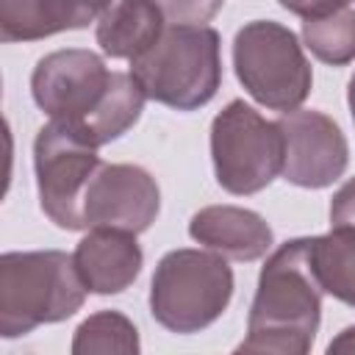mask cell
I'll return each mask as SVG.
<instances>
[{
	"mask_svg": "<svg viewBox=\"0 0 355 355\" xmlns=\"http://www.w3.org/2000/svg\"><path fill=\"white\" fill-rule=\"evenodd\" d=\"M75 266L94 294H119L141 272V250L136 233L116 227H94L75 250Z\"/></svg>",
	"mask_w": 355,
	"mask_h": 355,
	"instance_id": "obj_11",
	"label": "cell"
},
{
	"mask_svg": "<svg viewBox=\"0 0 355 355\" xmlns=\"http://www.w3.org/2000/svg\"><path fill=\"white\" fill-rule=\"evenodd\" d=\"M283 130V178L302 189H324L347 169V139L322 111H286L277 119Z\"/></svg>",
	"mask_w": 355,
	"mask_h": 355,
	"instance_id": "obj_9",
	"label": "cell"
},
{
	"mask_svg": "<svg viewBox=\"0 0 355 355\" xmlns=\"http://www.w3.org/2000/svg\"><path fill=\"white\" fill-rule=\"evenodd\" d=\"M103 161L97 147L83 141L72 128L50 119L33 141V166L42 211L64 230H83V197L92 175Z\"/></svg>",
	"mask_w": 355,
	"mask_h": 355,
	"instance_id": "obj_8",
	"label": "cell"
},
{
	"mask_svg": "<svg viewBox=\"0 0 355 355\" xmlns=\"http://www.w3.org/2000/svg\"><path fill=\"white\" fill-rule=\"evenodd\" d=\"M322 316V286L311 266V239L286 241L261 269L239 352L305 355Z\"/></svg>",
	"mask_w": 355,
	"mask_h": 355,
	"instance_id": "obj_2",
	"label": "cell"
},
{
	"mask_svg": "<svg viewBox=\"0 0 355 355\" xmlns=\"http://www.w3.org/2000/svg\"><path fill=\"white\" fill-rule=\"evenodd\" d=\"M233 67L261 105L283 114L300 108L313 83L297 36L272 19L247 22L236 33Z\"/></svg>",
	"mask_w": 355,
	"mask_h": 355,
	"instance_id": "obj_6",
	"label": "cell"
},
{
	"mask_svg": "<svg viewBox=\"0 0 355 355\" xmlns=\"http://www.w3.org/2000/svg\"><path fill=\"white\" fill-rule=\"evenodd\" d=\"M139 349V336L136 327L128 316L116 311H100L89 316L78 330L72 341L75 355H89V352H136Z\"/></svg>",
	"mask_w": 355,
	"mask_h": 355,
	"instance_id": "obj_16",
	"label": "cell"
},
{
	"mask_svg": "<svg viewBox=\"0 0 355 355\" xmlns=\"http://www.w3.org/2000/svg\"><path fill=\"white\" fill-rule=\"evenodd\" d=\"M42 39L58 31H78L108 11L111 0H33Z\"/></svg>",
	"mask_w": 355,
	"mask_h": 355,
	"instance_id": "obj_17",
	"label": "cell"
},
{
	"mask_svg": "<svg viewBox=\"0 0 355 355\" xmlns=\"http://www.w3.org/2000/svg\"><path fill=\"white\" fill-rule=\"evenodd\" d=\"M225 0H155L164 19L172 25H202L208 22Z\"/></svg>",
	"mask_w": 355,
	"mask_h": 355,
	"instance_id": "obj_18",
	"label": "cell"
},
{
	"mask_svg": "<svg viewBox=\"0 0 355 355\" xmlns=\"http://www.w3.org/2000/svg\"><path fill=\"white\" fill-rule=\"evenodd\" d=\"M233 297V272L219 252L172 250L150 286V311L172 333H197L216 322Z\"/></svg>",
	"mask_w": 355,
	"mask_h": 355,
	"instance_id": "obj_5",
	"label": "cell"
},
{
	"mask_svg": "<svg viewBox=\"0 0 355 355\" xmlns=\"http://www.w3.org/2000/svg\"><path fill=\"white\" fill-rule=\"evenodd\" d=\"M311 266L324 294L355 308V227L311 239Z\"/></svg>",
	"mask_w": 355,
	"mask_h": 355,
	"instance_id": "obj_14",
	"label": "cell"
},
{
	"mask_svg": "<svg viewBox=\"0 0 355 355\" xmlns=\"http://www.w3.org/2000/svg\"><path fill=\"white\" fill-rule=\"evenodd\" d=\"M277 3H280L286 11L311 19V17H324V14L341 11V8H347L352 0H277Z\"/></svg>",
	"mask_w": 355,
	"mask_h": 355,
	"instance_id": "obj_20",
	"label": "cell"
},
{
	"mask_svg": "<svg viewBox=\"0 0 355 355\" xmlns=\"http://www.w3.org/2000/svg\"><path fill=\"white\" fill-rule=\"evenodd\" d=\"M305 47L330 67H344L355 58V11L341 8L302 22Z\"/></svg>",
	"mask_w": 355,
	"mask_h": 355,
	"instance_id": "obj_15",
	"label": "cell"
},
{
	"mask_svg": "<svg viewBox=\"0 0 355 355\" xmlns=\"http://www.w3.org/2000/svg\"><path fill=\"white\" fill-rule=\"evenodd\" d=\"M130 67L150 100L194 111L216 94L222 80L219 33L208 25H169Z\"/></svg>",
	"mask_w": 355,
	"mask_h": 355,
	"instance_id": "obj_4",
	"label": "cell"
},
{
	"mask_svg": "<svg viewBox=\"0 0 355 355\" xmlns=\"http://www.w3.org/2000/svg\"><path fill=\"white\" fill-rule=\"evenodd\" d=\"M330 225L333 227H355V178L347 180L330 202Z\"/></svg>",
	"mask_w": 355,
	"mask_h": 355,
	"instance_id": "obj_19",
	"label": "cell"
},
{
	"mask_svg": "<svg viewBox=\"0 0 355 355\" xmlns=\"http://www.w3.org/2000/svg\"><path fill=\"white\" fill-rule=\"evenodd\" d=\"M31 92L50 119L72 128L92 147L130 130L147 97L133 75L108 72L97 53L78 47L44 55L31 75Z\"/></svg>",
	"mask_w": 355,
	"mask_h": 355,
	"instance_id": "obj_1",
	"label": "cell"
},
{
	"mask_svg": "<svg viewBox=\"0 0 355 355\" xmlns=\"http://www.w3.org/2000/svg\"><path fill=\"white\" fill-rule=\"evenodd\" d=\"M347 103H349V111H352V122H355V75L349 78V86H347Z\"/></svg>",
	"mask_w": 355,
	"mask_h": 355,
	"instance_id": "obj_22",
	"label": "cell"
},
{
	"mask_svg": "<svg viewBox=\"0 0 355 355\" xmlns=\"http://www.w3.org/2000/svg\"><path fill=\"white\" fill-rule=\"evenodd\" d=\"M161 194L150 172L133 164H100L83 197L86 227L147 230L158 216Z\"/></svg>",
	"mask_w": 355,
	"mask_h": 355,
	"instance_id": "obj_10",
	"label": "cell"
},
{
	"mask_svg": "<svg viewBox=\"0 0 355 355\" xmlns=\"http://www.w3.org/2000/svg\"><path fill=\"white\" fill-rule=\"evenodd\" d=\"M164 33V14L155 0H119L97 25V44L111 58H139Z\"/></svg>",
	"mask_w": 355,
	"mask_h": 355,
	"instance_id": "obj_13",
	"label": "cell"
},
{
	"mask_svg": "<svg viewBox=\"0 0 355 355\" xmlns=\"http://www.w3.org/2000/svg\"><path fill=\"white\" fill-rule=\"evenodd\" d=\"M189 233L194 241L233 261H255L272 247V230L263 216L236 205H208L197 211Z\"/></svg>",
	"mask_w": 355,
	"mask_h": 355,
	"instance_id": "obj_12",
	"label": "cell"
},
{
	"mask_svg": "<svg viewBox=\"0 0 355 355\" xmlns=\"http://www.w3.org/2000/svg\"><path fill=\"white\" fill-rule=\"evenodd\" d=\"M75 258L58 250L6 252L0 258V333L17 338L39 324L69 319L86 300Z\"/></svg>",
	"mask_w": 355,
	"mask_h": 355,
	"instance_id": "obj_3",
	"label": "cell"
},
{
	"mask_svg": "<svg viewBox=\"0 0 355 355\" xmlns=\"http://www.w3.org/2000/svg\"><path fill=\"white\" fill-rule=\"evenodd\" d=\"M211 155L225 191L255 194L283 172V130L244 100H233L211 125Z\"/></svg>",
	"mask_w": 355,
	"mask_h": 355,
	"instance_id": "obj_7",
	"label": "cell"
},
{
	"mask_svg": "<svg viewBox=\"0 0 355 355\" xmlns=\"http://www.w3.org/2000/svg\"><path fill=\"white\" fill-rule=\"evenodd\" d=\"M327 352H355V327H347L338 338H333Z\"/></svg>",
	"mask_w": 355,
	"mask_h": 355,
	"instance_id": "obj_21",
	"label": "cell"
}]
</instances>
